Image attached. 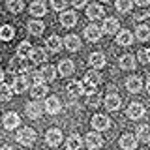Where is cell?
<instances>
[{
    "mask_svg": "<svg viewBox=\"0 0 150 150\" xmlns=\"http://www.w3.org/2000/svg\"><path fill=\"white\" fill-rule=\"evenodd\" d=\"M101 81V77H100V73L96 71V69H92V71H86L84 73V79L81 81V86H83V92L84 94H90L96 90V86L100 84Z\"/></svg>",
    "mask_w": 150,
    "mask_h": 150,
    "instance_id": "obj_1",
    "label": "cell"
},
{
    "mask_svg": "<svg viewBox=\"0 0 150 150\" xmlns=\"http://www.w3.org/2000/svg\"><path fill=\"white\" fill-rule=\"evenodd\" d=\"M15 141L23 146H32L36 143V131L32 128H21L15 133Z\"/></svg>",
    "mask_w": 150,
    "mask_h": 150,
    "instance_id": "obj_2",
    "label": "cell"
},
{
    "mask_svg": "<svg viewBox=\"0 0 150 150\" xmlns=\"http://www.w3.org/2000/svg\"><path fill=\"white\" fill-rule=\"evenodd\" d=\"M28 69H30V68H28L26 60L23 58V56H15V58L9 60V66H8V71H9V73L19 75V73H26Z\"/></svg>",
    "mask_w": 150,
    "mask_h": 150,
    "instance_id": "obj_3",
    "label": "cell"
},
{
    "mask_svg": "<svg viewBox=\"0 0 150 150\" xmlns=\"http://www.w3.org/2000/svg\"><path fill=\"white\" fill-rule=\"evenodd\" d=\"M43 111L47 115H58L62 111V103H60V100L56 96H49L43 103Z\"/></svg>",
    "mask_w": 150,
    "mask_h": 150,
    "instance_id": "obj_4",
    "label": "cell"
},
{
    "mask_svg": "<svg viewBox=\"0 0 150 150\" xmlns=\"http://www.w3.org/2000/svg\"><path fill=\"white\" fill-rule=\"evenodd\" d=\"M26 116L28 118H32V120H38V118H41V115H43V105H40V101L34 100V101H30V103H26Z\"/></svg>",
    "mask_w": 150,
    "mask_h": 150,
    "instance_id": "obj_5",
    "label": "cell"
},
{
    "mask_svg": "<svg viewBox=\"0 0 150 150\" xmlns=\"http://www.w3.org/2000/svg\"><path fill=\"white\" fill-rule=\"evenodd\" d=\"M28 86H30V81H28V77L25 73H19L15 79H13V84H11V90L15 94H23L25 90H28Z\"/></svg>",
    "mask_w": 150,
    "mask_h": 150,
    "instance_id": "obj_6",
    "label": "cell"
},
{
    "mask_svg": "<svg viewBox=\"0 0 150 150\" xmlns=\"http://www.w3.org/2000/svg\"><path fill=\"white\" fill-rule=\"evenodd\" d=\"M84 143H86V146L90 150H98L103 146V137L100 135V131H90V133H86V139H84Z\"/></svg>",
    "mask_w": 150,
    "mask_h": 150,
    "instance_id": "obj_7",
    "label": "cell"
},
{
    "mask_svg": "<svg viewBox=\"0 0 150 150\" xmlns=\"http://www.w3.org/2000/svg\"><path fill=\"white\" fill-rule=\"evenodd\" d=\"M92 128L96 131H105L111 128V120L105 115H94L92 116Z\"/></svg>",
    "mask_w": 150,
    "mask_h": 150,
    "instance_id": "obj_8",
    "label": "cell"
},
{
    "mask_svg": "<svg viewBox=\"0 0 150 150\" xmlns=\"http://www.w3.org/2000/svg\"><path fill=\"white\" fill-rule=\"evenodd\" d=\"M45 141H47V144H49V146L56 148L60 143H62V131H60L58 128H51L45 133Z\"/></svg>",
    "mask_w": 150,
    "mask_h": 150,
    "instance_id": "obj_9",
    "label": "cell"
},
{
    "mask_svg": "<svg viewBox=\"0 0 150 150\" xmlns=\"http://www.w3.org/2000/svg\"><path fill=\"white\" fill-rule=\"evenodd\" d=\"M62 43L69 53H77V51L81 49V40H79V36H75V34H68L62 40Z\"/></svg>",
    "mask_w": 150,
    "mask_h": 150,
    "instance_id": "obj_10",
    "label": "cell"
},
{
    "mask_svg": "<svg viewBox=\"0 0 150 150\" xmlns=\"http://www.w3.org/2000/svg\"><path fill=\"white\" fill-rule=\"evenodd\" d=\"M19 124H21V118H19L17 112H6L2 118V126L4 129H15L19 128Z\"/></svg>",
    "mask_w": 150,
    "mask_h": 150,
    "instance_id": "obj_11",
    "label": "cell"
},
{
    "mask_svg": "<svg viewBox=\"0 0 150 150\" xmlns=\"http://www.w3.org/2000/svg\"><path fill=\"white\" fill-rule=\"evenodd\" d=\"M101 30H103V34L112 36L115 32H118V30H120V21H118V19H115V17H107L105 21H103Z\"/></svg>",
    "mask_w": 150,
    "mask_h": 150,
    "instance_id": "obj_12",
    "label": "cell"
},
{
    "mask_svg": "<svg viewBox=\"0 0 150 150\" xmlns=\"http://www.w3.org/2000/svg\"><path fill=\"white\" fill-rule=\"evenodd\" d=\"M126 115H128L129 120H139V118H143V116H144V105H141V103H129Z\"/></svg>",
    "mask_w": 150,
    "mask_h": 150,
    "instance_id": "obj_13",
    "label": "cell"
},
{
    "mask_svg": "<svg viewBox=\"0 0 150 150\" xmlns=\"http://www.w3.org/2000/svg\"><path fill=\"white\" fill-rule=\"evenodd\" d=\"M47 92H49V86L41 81V83H34L30 88V96L34 98V100H41V98L47 96Z\"/></svg>",
    "mask_w": 150,
    "mask_h": 150,
    "instance_id": "obj_14",
    "label": "cell"
},
{
    "mask_svg": "<svg viewBox=\"0 0 150 150\" xmlns=\"http://www.w3.org/2000/svg\"><path fill=\"white\" fill-rule=\"evenodd\" d=\"M66 90H68V98H69V100H77V98H81L84 94L79 81H69L68 86H66Z\"/></svg>",
    "mask_w": 150,
    "mask_h": 150,
    "instance_id": "obj_15",
    "label": "cell"
},
{
    "mask_svg": "<svg viewBox=\"0 0 150 150\" xmlns=\"http://www.w3.org/2000/svg\"><path fill=\"white\" fill-rule=\"evenodd\" d=\"M137 135H129V133H124L120 137V148L122 150H135L137 148Z\"/></svg>",
    "mask_w": 150,
    "mask_h": 150,
    "instance_id": "obj_16",
    "label": "cell"
},
{
    "mask_svg": "<svg viewBox=\"0 0 150 150\" xmlns=\"http://www.w3.org/2000/svg\"><path fill=\"white\" fill-rule=\"evenodd\" d=\"M101 36H103V30L98 25H94V23L84 28V38H86L88 41H98Z\"/></svg>",
    "mask_w": 150,
    "mask_h": 150,
    "instance_id": "obj_17",
    "label": "cell"
},
{
    "mask_svg": "<svg viewBox=\"0 0 150 150\" xmlns=\"http://www.w3.org/2000/svg\"><path fill=\"white\" fill-rule=\"evenodd\" d=\"M28 60L34 62V64H41V62L47 60V53L41 49V47H32L30 53H28Z\"/></svg>",
    "mask_w": 150,
    "mask_h": 150,
    "instance_id": "obj_18",
    "label": "cell"
},
{
    "mask_svg": "<svg viewBox=\"0 0 150 150\" xmlns=\"http://www.w3.org/2000/svg\"><path fill=\"white\" fill-rule=\"evenodd\" d=\"M60 25L64 28H73L77 25V13L75 11H64L62 15H60Z\"/></svg>",
    "mask_w": 150,
    "mask_h": 150,
    "instance_id": "obj_19",
    "label": "cell"
},
{
    "mask_svg": "<svg viewBox=\"0 0 150 150\" xmlns=\"http://www.w3.org/2000/svg\"><path fill=\"white\" fill-rule=\"evenodd\" d=\"M105 15V9H103L100 4H90V6L86 8V17L92 19V21H96V19H101Z\"/></svg>",
    "mask_w": 150,
    "mask_h": 150,
    "instance_id": "obj_20",
    "label": "cell"
},
{
    "mask_svg": "<svg viewBox=\"0 0 150 150\" xmlns=\"http://www.w3.org/2000/svg\"><path fill=\"white\" fill-rule=\"evenodd\" d=\"M30 13L34 17H43L47 15V6H45V2H41V0H34V2L30 4Z\"/></svg>",
    "mask_w": 150,
    "mask_h": 150,
    "instance_id": "obj_21",
    "label": "cell"
},
{
    "mask_svg": "<svg viewBox=\"0 0 150 150\" xmlns=\"http://www.w3.org/2000/svg\"><path fill=\"white\" fill-rule=\"evenodd\" d=\"M116 43L122 45V47H129L133 43V34H131L129 30H118V34H116Z\"/></svg>",
    "mask_w": 150,
    "mask_h": 150,
    "instance_id": "obj_22",
    "label": "cell"
},
{
    "mask_svg": "<svg viewBox=\"0 0 150 150\" xmlns=\"http://www.w3.org/2000/svg\"><path fill=\"white\" fill-rule=\"evenodd\" d=\"M126 88H128V92H131V94L141 92V88H143V81H141V77H137V75L129 77L128 81H126Z\"/></svg>",
    "mask_w": 150,
    "mask_h": 150,
    "instance_id": "obj_23",
    "label": "cell"
},
{
    "mask_svg": "<svg viewBox=\"0 0 150 150\" xmlns=\"http://www.w3.org/2000/svg\"><path fill=\"white\" fill-rule=\"evenodd\" d=\"M105 107L109 111H118L120 109V103H122V100H120V96L118 94H109V96L105 98Z\"/></svg>",
    "mask_w": 150,
    "mask_h": 150,
    "instance_id": "obj_24",
    "label": "cell"
},
{
    "mask_svg": "<svg viewBox=\"0 0 150 150\" xmlns=\"http://www.w3.org/2000/svg\"><path fill=\"white\" fill-rule=\"evenodd\" d=\"M88 64H90L94 69L103 68V66H105V54L103 53H92L90 56H88Z\"/></svg>",
    "mask_w": 150,
    "mask_h": 150,
    "instance_id": "obj_25",
    "label": "cell"
},
{
    "mask_svg": "<svg viewBox=\"0 0 150 150\" xmlns=\"http://www.w3.org/2000/svg\"><path fill=\"white\" fill-rule=\"evenodd\" d=\"M26 28H28V32H30L32 36H41L43 30H45V25L40 21V19H34V21H30L26 25Z\"/></svg>",
    "mask_w": 150,
    "mask_h": 150,
    "instance_id": "obj_26",
    "label": "cell"
},
{
    "mask_svg": "<svg viewBox=\"0 0 150 150\" xmlns=\"http://www.w3.org/2000/svg\"><path fill=\"white\" fill-rule=\"evenodd\" d=\"M47 47H49V51H53V53H60L64 43H62V40H60L56 34H53V36L47 38Z\"/></svg>",
    "mask_w": 150,
    "mask_h": 150,
    "instance_id": "obj_27",
    "label": "cell"
},
{
    "mask_svg": "<svg viewBox=\"0 0 150 150\" xmlns=\"http://www.w3.org/2000/svg\"><path fill=\"white\" fill-rule=\"evenodd\" d=\"M75 71V66H73V62L69 58H66V60H62L60 62V66H58V73L60 75H66V77H69Z\"/></svg>",
    "mask_w": 150,
    "mask_h": 150,
    "instance_id": "obj_28",
    "label": "cell"
},
{
    "mask_svg": "<svg viewBox=\"0 0 150 150\" xmlns=\"http://www.w3.org/2000/svg\"><path fill=\"white\" fill-rule=\"evenodd\" d=\"M83 146V139L79 135H69L68 143H66V150H81Z\"/></svg>",
    "mask_w": 150,
    "mask_h": 150,
    "instance_id": "obj_29",
    "label": "cell"
},
{
    "mask_svg": "<svg viewBox=\"0 0 150 150\" xmlns=\"http://www.w3.org/2000/svg\"><path fill=\"white\" fill-rule=\"evenodd\" d=\"M118 66H120L122 69H133V68H135V56H131V54H124V56H120Z\"/></svg>",
    "mask_w": 150,
    "mask_h": 150,
    "instance_id": "obj_30",
    "label": "cell"
},
{
    "mask_svg": "<svg viewBox=\"0 0 150 150\" xmlns=\"http://www.w3.org/2000/svg\"><path fill=\"white\" fill-rule=\"evenodd\" d=\"M13 36H15V28H13V26H9V25L0 26V40H2V41L13 40Z\"/></svg>",
    "mask_w": 150,
    "mask_h": 150,
    "instance_id": "obj_31",
    "label": "cell"
},
{
    "mask_svg": "<svg viewBox=\"0 0 150 150\" xmlns=\"http://www.w3.org/2000/svg\"><path fill=\"white\" fill-rule=\"evenodd\" d=\"M137 139L143 141V143H150V126L148 124L137 128Z\"/></svg>",
    "mask_w": 150,
    "mask_h": 150,
    "instance_id": "obj_32",
    "label": "cell"
},
{
    "mask_svg": "<svg viewBox=\"0 0 150 150\" xmlns=\"http://www.w3.org/2000/svg\"><path fill=\"white\" fill-rule=\"evenodd\" d=\"M11 96H13L11 86L2 81V83H0V101H8V100H11Z\"/></svg>",
    "mask_w": 150,
    "mask_h": 150,
    "instance_id": "obj_33",
    "label": "cell"
},
{
    "mask_svg": "<svg viewBox=\"0 0 150 150\" xmlns=\"http://www.w3.org/2000/svg\"><path fill=\"white\" fill-rule=\"evenodd\" d=\"M8 9L11 13H15V15H19L25 9V2L23 0H8Z\"/></svg>",
    "mask_w": 150,
    "mask_h": 150,
    "instance_id": "obj_34",
    "label": "cell"
},
{
    "mask_svg": "<svg viewBox=\"0 0 150 150\" xmlns=\"http://www.w3.org/2000/svg\"><path fill=\"white\" fill-rule=\"evenodd\" d=\"M40 73H41V77H43V81H54V77H56L54 66H43Z\"/></svg>",
    "mask_w": 150,
    "mask_h": 150,
    "instance_id": "obj_35",
    "label": "cell"
},
{
    "mask_svg": "<svg viewBox=\"0 0 150 150\" xmlns=\"http://www.w3.org/2000/svg\"><path fill=\"white\" fill-rule=\"evenodd\" d=\"M135 36H137L141 41H148L150 40V28L144 26V25L137 26V28H135Z\"/></svg>",
    "mask_w": 150,
    "mask_h": 150,
    "instance_id": "obj_36",
    "label": "cell"
},
{
    "mask_svg": "<svg viewBox=\"0 0 150 150\" xmlns=\"http://www.w3.org/2000/svg\"><path fill=\"white\" fill-rule=\"evenodd\" d=\"M133 8V0H116V9L120 13H129Z\"/></svg>",
    "mask_w": 150,
    "mask_h": 150,
    "instance_id": "obj_37",
    "label": "cell"
},
{
    "mask_svg": "<svg viewBox=\"0 0 150 150\" xmlns=\"http://www.w3.org/2000/svg\"><path fill=\"white\" fill-rule=\"evenodd\" d=\"M30 49H32V45L28 43V41H25V40H23L21 43L17 45V56H23V58H25V56H28V53H30Z\"/></svg>",
    "mask_w": 150,
    "mask_h": 150,
    "instance_id": "obj_38",
    "label": "cell"
},
{
    "mask_svg": "<svg viewBox=\"0 0 150 150\" xmlns=\"http://www.w3.org/2000/svg\"><path fill=\"white\" fill-rule=\"evenodd\" d=\"M26 73H28V75H26V77H28V81H32V84H34V83H41V81H43L41 73H40V71H36V69H28Z\"/></svg>",
    "mask_w": 150,
    "mask_h": 150,
    "instance_id": "obj_39",
    "label": "cell"
},
{
    "mask_svg": "<svg viewBox=\"0 0 150 150\" xmlns=\"http://www.w3.org/2000/svg\"><path fill=\"white\" fill-rule=\"evenodd\" d=\"M86 103L90 107H98L100 105V94H96V92H90V94H86Z\"/></svg>",
    "mask_w": 150,
    "mask_h": 150,
    "instance_id": "obj_40",
    "label": "cell"
},
{
    "mask_svg": "<svg viewBox=\"0 0 150 150\" xmlns=\"http://www.w3.org/2000/svg\"><path fill=\"white\" fill-rule=\"evenodd\" d=\"M69 0H51V6H53V9H56V11H64L66 6H68Z\"/></svg>",
    "mask_w": 150,
    "mask_h": 150,
    "instance_id": "obj_41",
    "label": "cell"
},
{
    "mask_svg": "<svg viewBox=\"0 0 150 150\" xmlns=\"http://www.w3.org/2000/svg\"><path fill=\"white\" fill-rule=\"evenodd\" d=\"M137 56L143 64H150V49H141Z\"/></svg>",
    "mask_w": 150,
    "mask_h": 150,
    "instance_id": "obj_42",
    "label": "cell"
},
{
    "mask_svg": "<svg viewBox=\"0 0 150 150\" xmlns=\"http://www.w3.org/2000/svg\"><path fill=\"white\" fill-rule=\"evenodd\" d=\"M69 2H71V6L77 8V9H81V8L86 6V0H69Z\"/></svg>",
    "mask_w": 150,
    "mask_h": 150,
    "instance_id": "obj_43",
    "label": "cell"
},
{
    "mask_svg": "<svg viewBox=\"0 0 150 150\" xmlns=\"http://www.w3.org/2000/svg\"><path fill=\"white\" fill-rule=\"evenodd\" d=\"M135 4L141 6V8H144V6H148V4H150V0H135Z\"/></svg>",
    "mask_w": 150,
    "mask_h": 150,
    "instance_id": "obj_44",
    "label": "cell"
},
{
    "mask_svg": "<svg viewBox=\"0 0 150 150\" xmlns=\"http://www.w3.org/2000/svg\"><path fill=\"white\" fill-rule=\"evenodd\" d=\"M144 17H148L146 13H137V15H135V19H137V21H141V19H144Z\"/></svg>",
    "mask_w": 150,
    "mask_h": 150,
    "instance_id": "obj_45",
    "label": "cell"
},
{
    "mask_svg": "<svg viewBox=\"0 0 150 150\" xmlns=\"http://www.w3.org/2000/svg\"><path fill=\"white\" fill-rule=\"evenodd\" d=\"M4 77H6V71H4V69H2V68H0V83H2V81H4Z\"/></svg>",
    "mask_w": 150,
    "mask_h": 150,
    "instance_id": "obj_46",
    "label": "cell"
},
{
    "mask_svg": "<svg viewBox=\"0 0 150 150\" xmlns=\"http://www.w3.org/2000/svg\"><path fill=\"white\" fill-rule=\"evenodd\" d=\"M0 150H13V148L9 146V144H4V146H0Z\"/></svg>",
    "mask_w": 150,
    "mask_h": 150,
    "instance_id": "obj_47",
    "label": "cell"
},
{
    "mask_svg": "<svg viewBox=\"0 0 150 150\" xmlns=\"http://www.w3.org/2000/svg\"><path fill=\"white\" fill-rule=\"evenodd\" d=\"M146 92L150 94V79H148V81H146Z\"/></svg>",
    "mask_w": 150,
    "mask_h": 150,
    "instance_id": "obj_48",
    "label": "cell"
},
{
    "mask_svg": "<svg viewBox=\"0 0 150 150\" xmlns=\"http://www.w3.org/2000/svg\"><path fill=\"white\" fill-rule=\"evenodd\" d=\"M101 2H111V0H101Z\"/></svg>",
    "mask_w": 150,
    "mask_h": 150,
    "instance_id": "obj_49",
    "label": "cell"
},
{
    "mask_svg": "<svg viewBox=\"0 0 150 150\" xmlns=\"http://www.w3.org/2000/svg\"><path fill=\"white\" fill-rule=\"evenodd\" d=\"M0 60H2V56H0Z\"/></svg>",
    "mask_w": 150,
    "mask_h": 150,
    "instance_id": "obj_50",
    "label": "cell"
}]
</instances>
